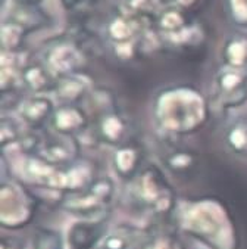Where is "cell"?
<instances>
[{"instance_id": "cell-1", "label": "cell", "mask_w": 247, "mask_h": 249, "mask_svg": "<svg viewBox=\"0 0 247 249\" xmlns=\"http://www.w3.org/2000/svg\"><path fill=\"white\" fill-rule=\"evenodd\" d=\"M178 224L211 249H237L238 246L232 217L218 197L203 196L182 201L178 207Z\"/></svg>"}, {"instance_id": "cell-2", "label": "cell", "mask_w": 247, "mask_h": 249, "mask_svg": "<svg viewBox=\"0 0 247 249\" xmlns=\"http://www.w3.org/2000/svg\"><path fill=\"white\" fill-rule=\"evenodd\" d=\"M153 112L162 130L184 136L205 127L209 118V105L197 89L178 86L165 89L156 96Z\"/></svg>"}, {"instance_id": "cell-3", "label": "cell", "mask_w": 247, "mask_h": 249, "mask_svg": "<svg viewBox=\"0 0 247 249\" xmlns=\"http://www.w3.org/2000/svg\"><path fill=\"white\" fill-rule=\"evenodd\" d=\"M130 202L140 211L155 218L169 217L178 202L169 181L158 167L143 168L130 186Z\"/></svg>"}, {"instance_id": "cell-4", "label": "cell", "mask_w": 247, "mask_h": 249, "mask_svg": "<svg viewBox=\"0 0 247 249\" xmlns=\"http://www.w3.org/2000/svg\"><path fill=\"white\" fill-rule=\"evenodd\" d=\"M114 193V180L111 177H100L96 178L94 183L84 192L65 195L61 205L65 211L82 217L87 221L103 223L108 217Z\"/></svg>"}, {"instance_id": "cell-5", "label": "cell", "mask_w": 247, "mask_h": 249, "mask_svg": "<svg viewBox=\"0 0 247 249\" xmlns=\"http://www.w3.org/2000/svg\"><path fill=\"white\" fill-rule=\"evenodd\" d=\"M37 211V199L19 181L6 180L0 189V223L16 230L30 224Z\"/></svg>"}, {"instance_id": "cell-6", "label": "cell", "mask_w": 247, "mask_h": 249, "mask_svg": "<svg viewBox=\"0 0 247 249\" xmlns=\"http://www.w3.org/2000/svg\"><path fill=\"white\" fill-rule=\"evenodd\" d=\"M87 55L69 37H61L49 43L44 52V65L56 78L81 72Z\"/></svg>"}, {"instance_id": "cell-7", "label": "cell", "mask_w": 247, "mask_h": 249, "mask_svg": "<svg viewBox=\"0 0 247 249\" xmlns=\"http://www.w3.org/2000/svg\"><path fill=\"white\" fill-rule=\"evenodd\" d=\"M96 167L90 161L77 160L68 165H55L50 183L47 189L74 195L87 190L96 180Z\"/></svg>"}, {"instance_id": "cell-8", "label": "cell", "mask_w": 247, "mask_h": 249, "mask_svg": "<svg viewBox=\"0 0 247 249\" xmlns=\"http://www.w3.org/2000/svg\"><path fill=\"white\" fill-rule=\"evenodd\" d=\"M35 157L52 165H68L80 160V143L74 136L50 134L41 137Z\"/></svg>"}, {"instance_id": "cell-9", "label": "cell", "mask_w": 247, "mask_h": 249, "mask_svg": "<svg viewBox=\"0 0 247 249\" xmlns=\"http://www.w3.org/2000/svg\"><path fill=\"white\" fill-rule=\"evenodd\" d=\"M216 101L224 109L237 108L247 101V74L237 70L221 71L216 77Z\"/></svg>"}, {"instance_id": "cell-10", "label": "cell", "mask_w": 247, "mask_h": 249, "mask_svg": "<svg viewBox=\"0 0 247 249\" xmlns=\"http://www.w3.org/2000/svg\"><path fill=\"white\" fill-rule=\"evenodd\" d=\"M130 133L127 120L114 109H106L97 114L94 123V134L99 142H103L111 146H122Z\"/></svg>"}, {"instance_id": "cell-11", "label": "cell", "mask_w": 247, "mask_h": 249, "mask_svg": "<svg viewBox=\"0 0 247 249\" xmlns=\"http://www.w3.org/2000/svg\"><path fill=\"white\" fill-rule=\"evenodd\" d=\"M147 24L149 22L144 21L143 18L125 11L112 17V19L106 27V34L114 43V46L137 41L141 40Z\"/></svg>"}, {"instance_id": "cell-12", "label": "cell", "mask_w": 247, "mask_h": 249, "mask_svg": "<svg viewBox=\"0 0 247 249\" xmlns=\"http://www.w3.org/2000/svg\"><path fill=\"white\" fill-rule=\"evenodd\" d=\"M53 130L64 136H77L88 125V118L78 105H61L50 121Z\"/></svg>"}, {"instance_id": "cell-13", "label": "cell", "mask_w": 247, "mask_h": 249, "mask_svg": "<svg viewBox=\"0 0 247 249\" xmlns=\"http://www.w3.org/2000/svg\"><path fill=\"white\" fill-rule=\"evenodd\" d=\"M90 86V78L81 72H77L58 78L53 91L56 93V97L62 102V105H78L88 96Z\"/></svg>"}, {"instance_id": "cell-14", "label": "cell", "mask_w": 247, "mask_h": 249, "mask_svg": "<svg viewBox=\"0 0 247 249\" xmlns=\"http://www.w3.org/2000/svg\"><path fill=\"white\" fill-rule=\"evenodd\" d=\"M19 112L27 125H30L33 130H41L47 123L52 121L55 108L49 99L33 96L21 104Z\"/></svg>"}, {"instance_id": "cell-15", "label": "cell", "mask_w": 247, "mask_h": 249, "mask_svg": "<svg viewBox=\"0 0 247 249\" xmlns=\"http://www.w3.org/2000/svg\"><path fill=\"white\" fill-rule=\"evenodd\" d=\"M143 152L137 144L127 143L119 146L114 154V167L119 177L132 180L141 171Z\"/></svg>"}, {"instance_id": "cell-16", "label": "cell", "mask_w": 247, "mask_h": 249, "mask_svg": "<svg viewBox=\"0 0 247 249\" xmlns=\"http://www.w3.org/2000/svg\"><path fill=\"white\" fill-rule=\"evenodd\" d=\"M103 237V223L78 221L69 230L71 249H96Z\"/></svg>"}, {"instance_id": "cell-17", "label": "cell", "mask_w": 247, "mask_h": 249, "mask_svg": "<svg viewBox=\"0 0 247 249\" xmlns=\"http://www.w3.org/2000/svg\"><path fill=\"white\" fill-rule=\"evenodd\" d=\"M21 81L25 89L33 93H44L55 90L58 78L41 64H27L21 74Z\"/></svg>"}, {"instance_id": "cell-18", "label": "cell", "mask_w": 247, "mask_h": 249, "mask_svg": "<svg viewBox=\"0 0 247 249\" xmlns=\"http://www.w3.org/2000/svg\"><path fill=\"white\" fill-rule=\"evenodd\" d=\"M222 59L231 70L243 71L247 74V36L234 34L231 36L222 49Z\"/></svg>"}, {"instance_id": "cell-19", "label": "cell", "mask_w": 247, "mask_h": 249, "mask_svg": "<svg viewBox=\"0 0 247 249\" xmlns=\"http://www.w3.org/2000/svg\"><path fill=\"white\" fill-rule=\"evenodd\" d=\"M191 22L193 21L188 12L182 11L178 6H168L166 9L161 11L155 21V25L159 36H172L187 28Z\"/></svg>"}, {"instance_id": "cell-20", "label": "cell", "mask_w": 247, "mask_h": 249, "mask_svg": "<svg viewBox=\"0 0 247 249\" xmlns=\"http://www.w3.org/2000/svg\"><path fill=\"white\" fill-rule=\"evenodd\" d=\"M9 19L21 24L28 33L50 27L52 18L49 17L40 6H24L16 5L9 15Z\"/></svg>"}, {"instance_id": "cell-21", "label": "cell", "mask_w": 247, "mask_h": 249, "mask_svg": "<svg viewBox=\"0 0 247 249\" xmlns=\"http://www.w3.org/2000/svg\"><path fill=\"white\" fill-rule=\"evenodd\" d=\"M27 34L28 31L21 24L8 18L2 24V28H0V44H2L3 52L21 53L25 44Z\"/></svg>"}, {"instance_id": "cell-22", "label": "cell", "mask_w": 247, "mask_h": 249, "mask_svg": "<svg viewBox=\"0 0 247 249\" xmlns=\"http://www.w3.org/2000/svg\"><path fill=\"white\" fill-rule=\"evenodd\" d=\"M225 143L231 152L247 157V117L237 118L225 131Z\"/></svg>"}, {"instance_id": "cell-23", "label": "cell", "mask_w": 247, "mask_h": 249, "mask_svg": "<svg viewBox=\"0 0 247 249\" xmlns=\"http://www.w3.org/2000/svg\"><path fill=\"white\" fill-rule=\"evenodd\" d=\"M197 161L199 160L193 151H184V149H177L164 158L165 167L177 174H187L193 171L197 165Z\"/></svg>"}, {"instance_id": "cell-24", "label": "cell", "mask_w": 247, "mask_h": 249, "mask_svg": "<svg viewBox=\"0 0 247 249\" xmlns=\"http://www.w3.org/2000/svg\"><path fill=\"white\" fill-rule=\"evenodd\" d=\"M143 249H184V246L174 233L156 231L143 243Z\"/></svg>"}, {"instance_id": "cell-25", "label": "cell", "mask_w": 247, "mask_h": 249, "mask_svg": "<svg viewBox=\"0 0 247 249\" xmlns=\"http://www.w3.org/2000/svg\"><path fill=\"white\" fill-rule=\"evenodd\" d=\"M33 249H64L62 234L56 230L40 229L34 236Z\"/></svg>"}, {"instance_id": "cell-26", "label": "cell", "mask_w": 247, "mask_h": 249, "mask_svg": "<svg viewBox=\"0 0 247 249\" xmlns=\"http://www.w3.org/2000/svg\"><path fill=\"white\" fill-rule=\"evenodd\" d=\"M21 137L22 136L18 123L11 117H3L0 121V143H2V147L19 142Z\"/></svg>"}, {"instance_id": "cell-27", "label": "cell", "mask_w": 247, "mask_h": 249, "mask_svg": "<svg viewBox=\"0 0 247 249\" xmlns=\"http://www.w3.org/2000/svg\"><path fill=\"white\" fill-rule=\"evenodd\" d=\"M127 248H128V240L125 239V236L114 233L102 239L96 249H127Z\"/></svg>"}, {"instance_id": "cell-28", "label": "cell", "mask_w": 247, "mask_h": 249, "mask_svg": "<svg viewBox=\"0 0 247 249\" xmlns=\"http://www.w3.org/2000/svg\"><path fill=\"white\" fill-rule=\"evenodd\" d=\"M21 102L24 101H21V93H18V89L2 91V108L5 111L16 108Z\"/></svg>"}, {"instance_id": "cell-29", "label": "cell", "mask_w": 247, "mask_h": 249, "mask_svg": "<svg viewBox=\"0 0 247 249\" xmlns=\"http://www.w3.org/2000/svg\"><path fill=\"white\" fill-rule=\"evenodd\" d=\"M174 2H175V6L181 8L182 11L188 14H194L197 11H200L209 3L208 0H174Z\"/></svg>"}, {"instance_id": "cell-30", "label": "cell", "mask_w": 247, "mask_h": 249, "mask_svg": "<svg viewBox=\"0 0 247 249\" xmlns=\"http://www.w3.org/2000/svg\"><path fill=\"white\" fill-rule=\"evenodd\" d=\"M62 6L66 11H85L91 8L94 3H97V0H61Z\"/></svg>"}, {"instance_id": "cell-31", "label": "cell", "mask_w": 247, "mask_h": 249, "mask_svg": "<svg viewBox=\"0 0 247 249\" xmlns=\"http://www.w3.org/2000/svg\"><path fill=\"white\" fill-rule=\"evenodd\" d=\"M0 249H22L18 243H15V240L12 239H3L2 243H0Z\"/></svg>"}, {"instance_id": "cell-32", "label": "cell", "mask_w": 247, "mask_h": 249, "mask_svg": "<svg viewBox=\"0 0 247 249\" xmlns=\"http://www.w3.org/2000/svg\"><path fill=\"white\" fill-rule=\"evenodd\" d=\"M16 5H24V6H40L41 0H15Z\"/></svg>"}]
</instances>
